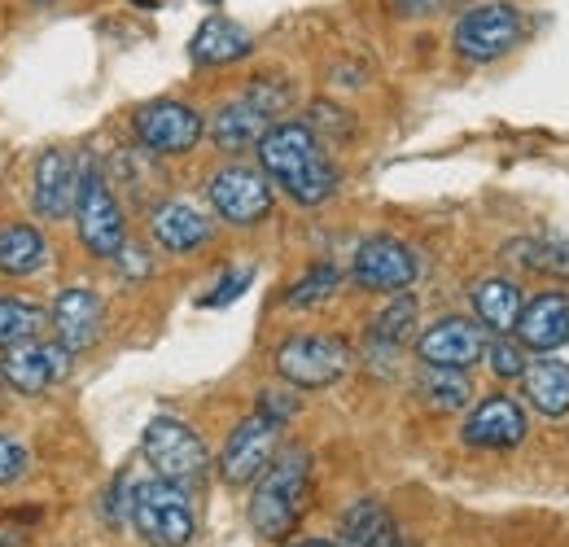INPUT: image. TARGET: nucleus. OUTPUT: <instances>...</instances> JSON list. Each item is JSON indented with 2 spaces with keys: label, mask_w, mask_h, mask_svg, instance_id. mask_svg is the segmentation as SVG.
<instances>
[{
  "label": "nucleus",
  "mask_w": 569,
  "mask_h": 547,
  "mask_svg": "<svg viewBox=\"0 0 569 547\" xmlns=\"http://www.w3.org/2000/svg\"><path fill=\"white\" fill-rule=\"evenodd\" d=\"M27 465H31L27 447H22L18 438H0V486H9V481L22 478V474H27Z\"/></svg>",
  "instance_id": "nucleus-31"
},
{
  "label": "nucleus",
  "mask_w": 569,
  "mask_h": 547,
  "mask_svg": "<svg viewBox=\"0 0 569 547\" xmlns=\"http://www.w3.org/2000/svg\"><path fill=\"white\" fill-rule=\"evenodd\" d=\"M44 259H49V241L40 228L31 223L0 228V272L4 276H31L36 268H44Z\"/></svg>",
  "instance_id": "nucleus-25"
},
{
  "label": "nucleus",
  "mask_w": 569,
  "mask_h": 547,
  "mask_svg": "<svg viewBox=\"0 0 569 547\" xmlns=\"http://www.w3.org/2000/svg\"><path fill=\"white\" fill-rule=\"evenodd\" d=\"M272 123H277V119H272L268 110H259L250 97H237V101H228L211 119V140L223 153H241V149L259 145Z\"/></svg>",
  "instance_id": "nucleus-19"
},
{
  "label": "nucleus",
  "mask_w": 569,
  "mask_h": 547,
  "mask_svg": "<svg viewBox=\"0 0 569 547\" xmlns=\"http://www.w3.org/2000/svg\"><path fill=\"white\" fill-rule=\"evenodd\" d=\"M342 547H412L377 499H359L342 517Z\"/></svg>",
  "instance_id": "nucleus-21"
},
{
  "label": "nucleus",
  "mask_w": 569,
  "mask_h": 547,
  "mask_svg": "<svg viewBox=\"0 0 569 547\" xmlns=\"http://www.w3.org/2000/svg\"><path fill=\"white\" fill-rule=\"evenodd\" d=\"M132 521L153 547H184L198 530L184 486L167 478L132 486Z\"/></svg>",
  "instance_id": "nucleus-3"
},
{
  "label": "nucleus",
  "mask_w": 569,
  "mask_h": 547,
  "mask_svg": "<svg viewBox=\"0 0 569 547\" xmlns=\"http://www.w3.org/2000/svg\"><path fill=\"white\" fill-rule=\"evenodd\" d=\"M417 390L433 411H460L469 404V377L465 368H433L426 364L417 377Z\"/></svg>",
  "instance_id": "nucleus-26"
},
{
  "label": "nucleus",
  "mask_w": 569,
  "mask_h": 547,
  "mask_svg": "<svg viewBox=\"0 0 569 547\" xmlns=\"http://www.w3.org/2000/svg\"><path fill=\"white\" fill-rule=\"evenodd\" d=\"M417 355L421 364H433V368H469L487 355V329L473 320H438L433 329L421 334Z\"/></svg>",
  "instance_id": "nucleus-13"
},
{
  "label": "nucleus",
  "mask_w": 569,
  "mask_h": 547,
  "mask_svg": "<svg viewBox=\"0 0 569 547\" xmlns=\"http://www.w3.org/2000/svg\"><path fill=\"white\" fill-rule=\"evenodd\" d=\"M521 386H526V399L543 416H566L569 411V364H561V359L543 355V359L526 364Z\"/></svg>",
  "instance_id": "nucleus-23"
},
{
  "label": "nucleus",
  "mask_w": 569,
  "mask_h": 547,
  "mask_svg": "<svg viewBox=\"0 0 569 547\" xmlns=\"http://www.w3.org/2000/svg\"><path fill=\"white\" fill-rule=\"evenodd\" d=\"M114 259H119V268H123V276H132V280H141V276L149 272V259H144V255H137L132 246H123V250H119Z\"/></svg>",
  "instance_id": "nucleus-33"
},
{
  "label": "nucleus",
  "mask_w": 569,
  "mask_h": 547,
  "mask_svg": "<svg viewBox=\"0 0 569 547\" xmlns=\"http://www.w3.org/2000/svg\"><path fill=\"white\" fill-rule=\"evenodd\" d=\"M517 342L526 350H557L569 342V294H539L530 302H521V316H517Z\"/></svg>",
  "instance_id": "nucleus-16"
},
{
  "label": "nucleus",
  "mask_w": 569,
  "mask_h": 547,
  "mask_svg": "<svg viewBox=\"0 0 569 547\" xmlns=\"http://www.w3.org/2000/svg\"><path fill=\"white\" fill-rule=\"evenodd\" d=\"M74 198H79V162H74L71 149L40 153V162H36V189H31L36 215L67 219V215H74Z\"/></svg>",
  "instance_id": "nucleus-14"
},
{
  "label": "nucleus",
  "mask_w": 569,
  "mask_h": 547,
  "mask_svg": "<svg viewBox=\"0 0 569 547\" xmlns=\"http://www.w3.org/2000/svg\"><path fill=\"white\" fill-rule=\"evenodd\" d=\"M526 36V13L508 0H491V4H473L460 13L451 44L465 62H496L512 44H521Z\"/></svg>",
  "instance_id": "nucleus-4"
},
{
  "label": "nucleus",
  "mask_w": 569,
  "mask_h": 547,
  "mask_svg": "<svg viewBox=\"0 0 569 547\" xmlns=\"http://www.w3.org/2000/svg\"><path fill=\"white\" fill-rule=\"evenodd\" d=\"M74 223H79V241L88 255L97 259H114L123 246H128V223H123V210L114 202L110 185L101 171L83 167L79 171V198H74Z\"/></svg>",
  "instance_id": "nucleus-6"
},
{
  "label": "nucleus",
  "mask_w": 569,
  "mask_h": 547,
  "mask_svg": "<svg viewBox=\"0 0 569 547\" xmlns=\"http://www.w3.org/2000/svg\"><path fill=\"white\" fill-rule=\"evenodd\" d=\"M508 259L530 268V272H552L569 280V241H539V237H521L508 246Z\"/></svg>",
  "instance_id": "nucleus-27"
},
{
  "label": "nucleus",
  "mask_w": 569,
  "mask_h": 547,
  "mask_svg": "<svg viewBox=\"0 0 569 547\" xmlns=\"http://www.w3.org/2000/svg\"><path fill=\"white\" fill-rule=\"evenodd\" d=\"M293 547H342V544H325V539H307V544H293Z\"/></svg>",
  "instance_id": "nucleus-35"
},
{
  "label": "nucleus",
  "mask_w": 569,
  "mask_h": 547,
  "mask_svg": "<svg viewBox=\"0 0 569 547\" xmlns=\"http://www.w3.org/2000/svg\"><path fill=\"white\" fill-rule=\"evenodd\" d=\"M207 198H211L214 215L237 223V228H250V223L272 215V185H268V176L246 167V162L219 167L211 176V185H207Z\"/></svg>",
  "instance_id": "nucleus-8"
},
{
  "label": "nucleus",
  "mask_w": 569,
  "mask_h": 547,
  "mask_svg": "<svg viewBox=\"0 0 569 547\" xmlns=\"http://www.w3.org/2000/svg\"><path fill=\"white\" fill-rule=\"evenodd\" d=\"M254 49L250 31L232 18H207L189 44V58L193 67H228V62H241L246 53Z\"/></svg>",
  "instance_id": "nucleus-20"
},
{
  "label": "nucleus",
  "mask_w": 569,
  "mask_h": 547,
  "mask_svg": "<svg viewBox=\"0 0 569 547\" xmlns=\"http://www.w3.org/2000/svg\"><path fill=\"white\" fill-rule=\"evenodd\" d=\"M438 9H442V0H395V13H403V18H429Z\"/></svg>",
  "instance_id": "nucleus-34"
},
{
  "label": "nucleus",
  "mask_w": 569,
  "mask_h": 547,
  "mask_svg": "<svg viewBox=\"0 0 569 547\" xmlns=\"http://www.w3.org/2000/svg\"><path fill=\"white\" fill-rule=\"evenodd\" d=\"M141 456L153 465L158 478L180 481V486L198 481L207 474V465H211L207 442H202L184 420H176V416H153V420L144 425Z\"/></svg>",
  "instance_id": "nucleus-5"
},
{
  "label": "nucleus",
  "mask_w": 569,
  "mask_h": 547,
  "mask_svg": "<svg viewBox=\"0 0 569 547\" xmlns=\"http://www.w3.org/2000/svg\"><path fill=\"white\" fill-rule=\"evenodd\" d=\"M465 442L469 447H482V451H512L521 438H526V411L521 404H512V399H487V404H478V408L469 411V420H465Z\"/></svg>",
  "instance_id": "nucleus-15"
},
{
  "label": "nucleus",
  "mask_w": 569,
  "mask_h": 547,
  "mask_svg": "<svg viewBox=\"0 0 569 547\" xmlns=\"http://www.w3.org/2000/svg\"><path fill=\"white\" fill-rule=\"evenodd\" d=\"M44 325H49L44 307H36L27 298H0V346L31 342Z\"/></svg>",
  "instance_id": "nucleus-28"
},
{
  "label": "nucleus",
  "mask_w": 569,
  "mask_h": 547,
  "mask_svg": "<svg viewBox=\"0 0 569 547\" xmlns=\"http://www.w3.org/2000/svg\"><path fill=\"white\" fill-rule=\"evenodd\" d=\"M487 359H491V372L503 381L526 372V350H521V342H508L503 334H499V342H487Z\"/></svg>",
  "instance_id": "nucleus-30"
},
{
  "label": "nucleus",
  "mask_w": 569,
  "mask_h": 547,
  "mask_svg": "<svg viewBox=\"0 0 569 547\" xmlns=\"http://www.w3.org/2000/svg\"><path fill=\"white\" fill-rule=\"evenodd\" d=\"M417 316H421V307H417V298L412 294H399L386 311H377V320L368 325V355H399L403 346L412 342V334H417Z\"/></svg>",
  "instance_id": "nucleus-22"
},
{
  "label": "nucleus",
  "mask_w": 569,
  "mask_h": 547,
  "mask_svg": "<svg viewBox=\"0 0 569 547\" xmlns=\"http://www.w3.org/2000/svg\"><path fill=\"white\" fill-rule=\"evenodd\" d=\"M277 447H281V425L268 420L263 411H254V416H246L228 434V442L219 451V474H223L228 486H250V481L272 465Z\"/></svg>",
  "instance_id": "nucleus-9"
},
{
  "label": "nucleus",
  "mask_w": 569,
  "mask_h": 547,
  "mask_svg": "<svg viewBox=\"0 0 569 547\" xmlns=\"http://www.w3.org/2000/svg\"><path fill=\"white\" fill-rule=\"evenodd\" d=\"M71 350L62 342H18V346H4V364H0V377L22 390V395H44L53 390L67 372H71Z\"/></svg>",
  "instance_id": "nucleus-11"
},
{
  "label": "nucleus",
  "mask_w": 569,
  "mask_h": 547,
  "mask_svg": "<svg viewBox=\"0 0 569 547\" xmlns=\"http://www.w3.org/2000/svg\"><path fill=\"white\" fill-rule=\"evenodd\" d=\"M307 490H311V456L307 451H281L272 456V465L263 469V478L250 495V526L259 539L281 544L284 535L298 526L302 508H307Z\"/></svg>",
  "instance_id": "nucleus-2"
},
{
  "label": "nucleus",
  "mask_w": 569,
  "mask_h": 547,
  "mask_svg": "<svg viewBox=\"0 0 569 547\" xmlns=\"http://www.w3.org/2000/svg\"><path fill=\"white\" fill-rule=\"evenodd\" d=\"M132 132H137V140H141L149 153L176 158V153H189L202 140L207 123L184 101H149V106H141L132 115Z\"/></svg>",
  "instance_id": "nucleus-10"
},
{
  "label": "nucleus",
  "mask_w": 569,
  "mask_h": 547,
  "mask_svg": "<svg viewBox=\"0 0 569 547\" xmlns=\"http://www.w3.org/2000/svg\"><path fill=\"white\" fill-rule=\"evenodd\" d=\"M473 316L487 334H512V325L521 316V289L512 280H499V276L482 280L473 289Z\"/></svg>",
  "instance_id": "nucleus-24"
},
{
  "label": "nucleus",
  "mask_w": 569,
  "mask_h": 547,
  "mask_svg": "<svg viewBox=\"0 0 569 547\" xmlns=\"http://www.w3.org/2000/svg\"><path fill=\"white\" fill-rule=\"evenodd\" d=\"M49 320H53L58 342L67 346L71 355H79V350H88L101 338V298L92 289H67V294H58Z\"/></svg>",
  "instance_id": "nucleus-18"
},
{
  "label": "nucleus",
  "mask_w": 569,
  "mask_h": 547,
  "mask_svg": "<svg viewBox=\"0 0 569 547\" xmlns=\"http://www.w3.org/2000/svg\"><path fill=\"white\" fill-rule=\"evenodd\" d=\"M359 289H377V294H408L412 280H417V259L403 241L395 237H368L356 250V263H351Z\"/></svg>",
  "instance_id": "nucleus-12"
},
{
  "label": "nucleus",
  "mask_w": 569,
  "mask_h": 547,
  "mask_svg": "<svg viewBox=\"0 0 569 547\" xmlns=\"http://www.w3.org/2000/svg\"><path fill=\"white\" fill-rule=\"evenodd\" d=\"M211 215L198 210L193 202H167L149 215V237L167 250V255H193L211 241Z\"/></svg>",
  "instance_id": "nucleus-17"
},
{
  "label": "nucleus",
  "mask_w": 569,
  "mask_h": 547,
  "mask_svg": "<svg viewBox=\"0 0 569 547\" xmlns=\"http://www.w3.org/2000/svg\"><path fill=\"white\" fill-rule=\"evenodd\" d=\"M259 162L298 206H320L338 189V171L307 123H272L259 140Z\"/></svg>",
  "instance_id": "nucleus-1"
},
{
  "label": "nucleus",
  "mask_w": 569,
  "mask_h": 547,
  "mask_svg": "<svg viewBox=\"0 0 569 547\" xmlns=\"http://www.w3.org/2000/svg\"><path fill=\"white\" fill-rule=\"evenodd\" d=\"M338 280H342V276H338V268L320 263V268H311V272L302 276V280H298L289 294H284V302H289V307H316V302H325V298L338 289Z\"/></svg>",
  "instance_id": "nucleus-29"
},
{
  "label": "nucleus",
  "mask_w": 569,
  "mask_h": 547,
  "mask_svg": "<svg viewBox=\"0 0 569 547\" xmlns=\"http://www.w3.org/2000/svg\"><path fill=\"white\" fill-rule=\"evenodd\" d=\"M40 4H53V0H40Z\"/></svg>",
  "instance_id": "nucleus-36"
},
{
  "label": "nucleus",
  "mask_w": 569,
  "mask_h": 547,
  "mask_svg": "<svg viewBox=\"0 0 569 547\" xmlns=\"http://www.w3.org/2000/svg\"><path fill=\"white\" fill-rule=\"evenodd\" d=\"M351 368V350L329 334H298L277 350V372L293 390H325Z\"/></svg>",
  "instance_id": "nucleus-7"
},
{
  "label": "nucleus",
  "mask_w": 569,
  "mask_h": 547,
  "mask_svg": "<svg viewBox=\"0 0 569 547\" xmlns=\"http://www.w3.org/2000/svg\"><path fill=\"white\" fill-rule=\"evenodd\" d=\"M250 276H254V268L228 272V276H223V285H219L214 294H207V298H202V307H223V302H232L237 294H246V289H250Z\"/></svg>",
  "instance_id": "nucleus-32"
}]
</instances>
